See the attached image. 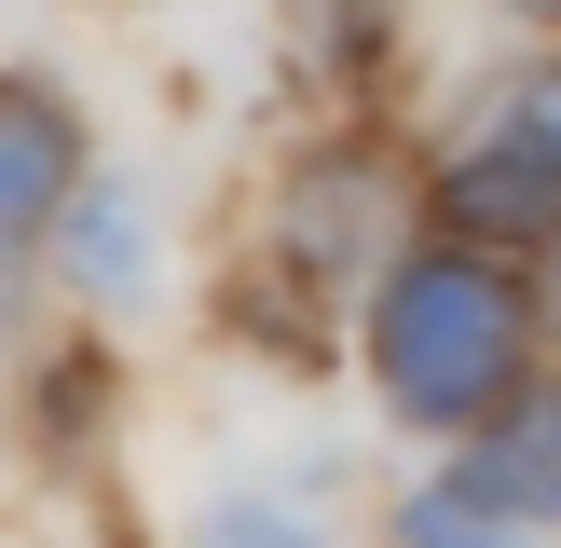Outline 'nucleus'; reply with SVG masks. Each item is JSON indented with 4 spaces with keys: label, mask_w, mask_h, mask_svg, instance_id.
Returning a JSON list of instances; mask_svg holds the SVG:
<instances>
[{
    "label": "nucleus",
    "mask_w": 561,
    "mask_h": 548,
    "mask_svg": "<svg viewBox=\"0 0 561 548\" xmlns=\"http://www.w3.org/2000/svg\"><path fill=\"white\" fill-rule=\"evenodd\" d=\"M69 179H82V110H69V82L0 69V288H14V274H27V247L55 233Z\"/></svg>",
    "instance_id": "obj_3"
},
{
    "label": "nucleus",
    "mask_w": 561,
    "mask_h": 548,
    "mask_svg": "<svg viewBox=\"0 0 561 548\" xmlns=\"http://www.w3.org/2000/svg\"><path fill=\"white\" fill-rule=\"evenodd\" d=\"M453 493L493 507V521H561V384H507V398L480 411Z\"/></svg>",
    "instance_id": "obj_4"
},
{
    "label": "nucleus",
    "mask_w": 561,
    "mask_h": 548,
    "mask_svg": "<svg viewBox=\"0 0 561 548\" xmlns=\"http://www.w3.org/2000/svg\"><path fill=\"white\" fill-rule=\"evenodd\" d=\"M453 233H561V82H520L438 179Z\"/></svg>",
    "instance_id": "obj_2"
},
{
    "label": "nucleus",
    "mask_w": 561,
    "mask_h": 548,
    "mask_svg": "<svg viewBox=\"0 0 561 548\" xmlns=\"http://www.w3.org/2000/svg\"><path fill=\"white\" fill-rule=\"evenodd\" d=\"M548 316H561V233H548Z\"/></svg>",
    "instance_id": "obj_9"
},
{
    "label": "nucleus",
    "mask_w": 561,
    "mask_h": 548,
    "mask_svg": "<svg viewBox=\"0 0 561 548\" xmlns=\"http://www.w3.org/2000/svg\"><path fill=\"white\" fill-rule=\"evenodd\" d=\"M42 247H69V274H82V301H137L151 288V192L137 179H69V206H55V233Z\"/></svg>",
    "instance_id": "obj_5"
},
{
    "label": "nucleus",
    "mask_w": 561,
    "mask_h": 548,
    "mask_svg": "<svg viewBox=\"0 0 561 548\" xmlns=\"http://www.w3.org/2000/svg\"><path fill=\"white\" fill-rule=\"evenodd\" d=\"M370 370L411 425H480L520 384V288L480 261V247H425V261L383 274L370 301Z\"/></svg>",
    "instance_id": "obj_1"
},
{
    "label": "nucleus",
    "mask_w": 561,
    "mask_h": 548,
    "mask_svg": "<svg viewBox=\"0 0 561 548\" xmlns=\"http://www.w3.org/2000/svg\"><path fill=\"white\" fill-rule=\"evenodd\" d=\"M383 206H398L383 164H316V179L288 192V247H301L316 274H343V261H370V247H383Z\"/></svg>",
    "instance_id": "obj_6"
},
{
    "label": "nucleus",
    "mask_w": 561,
    "mask_h": 548,
    "mask_svg": "<svg viewBox=\"0 0 561 548\" xmlns=\"http://www.w3.org/2000/svg\"><path fill=\"white\" fill-rule=\"evenodd\" d=\"M411 548H520V521L466 507V493H425V507H411Z\"/></svg>",
    "instance_id": "obj_7"
},
{
    "label": "nucleus",
    "mask_w": 561,
    "mask_h": 548,
    "mask_svg": "<svg viewBox=\"0 0 561 548\" xmlns=\"http://www.w3.org/2000/svg\"><path fill=\"white\" fill-rule=\"evenodd\" d=\"M520 14H561V0H520Z\"/></svg>",
    "instance_id": "obj_10"
},
{
    "label": "nucleus",
    "mask_w": 561,
    "mask_h": 548,
    "mask_svg": "<svg viewBox=\"0 0 561 548\" xmlns=\"http://www.w3.org/2000/svg\"><path fill=\"white\" fill-rule=\"evenodd\" d=\"M192 548H316V535H301L288 507H206V535H192Z\"/></svg>",
    "instance_id": "obj_8"
}]
</instances>
